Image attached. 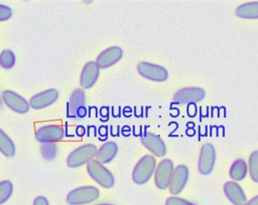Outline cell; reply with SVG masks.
Wrapping results in <instances>:
<instances>
[{
    "label": "cell",
    "instance_id": "1",
    "mask_svg": "<svg viewBox=\"0 0 258 205\" xmlns=\"http://www.w3.org/2000/svg\"><path fill=\"white\" fill-rule=\"evenodd\" d=\"M100 196V191L95 186H82L71 190L67 195L69 205H86L96 201Z\"/></svg>",
    "mask_w": 258,
    "mask_h": 205
},
{
    "label": "cell",
    "instance_id": "2",
    "mask_svg": "<svg viewBox=\"0 0 258 205\" xmlns=\"http://www.w3.org/2000/svg\"><path fill=\"white\" fill-rule=\"evenodd\" d=\"M156 168V160L152 155H144L135 165L132 179L136 184H144L153 175Z\"/></svg>",
    "mask_w": 258,
    "mask_h": 205
},
{
    "label": "cell",
    "instance_id": "3",
    "mask_svg": "<svg viewBox=\"0 0 258 205\" xmlns=\"http://www.w3.org/2000/svg\"><path fill=\"white\" fill-rule=\"evenodd\" d=\"M87 171L91 178L103 188H112L115 184L113 174L99 161L92 160L87 164Z\"/></svg>",
    "mask_w": 258,
    "mask_h": 205
},
{
    "label": "cell",
    "instance_id": "4",
    "mask_svg": "<svg viewBox=\"0 0 258 205\" xmlns=\"http://www.w3.org/2000/svg\"><path fill=\"white\" fill-rule=\"evenodd\" d=\"M97 151V147L93 144L82 145L70 153L67 158V165L71 168H77L88 164L96 156Z\"/></svg>",
    "mask_w": 258,
    "mask_h": 205
},
{
    "label": "cell",
    "instance_id": "5",
    "mask_svg": "<svg viewBox=\"0 0 258 205\" xmlns=\"http://www.w3.org/2000/svg\"><path fill=\"white\" fill-rule=\"evenodd\" d=\"M137 71L141 76L158 82L164 81L168 77V72L163 66L145 61L138 63Z\"/></svg>",
    "mask_w": 258,
    "mask_h": 205
},
{
    "label": "cell",
    "instance_id": "6",
    "mask_svg": "<svg viewBox=\"0 0 258 205\" xmlns=\"http://www.w3.org/2000/svg\"><path fill=\"white\" fill-rule=\"evenodd\" d=\"M173 173V164L169 159H163L155 169L154 182L157 188L164 190L169 187L170 179Z\"/></svg>",
    "mask_w": 258,
    "mask_h": 205
},
{
    "label": "cell",
    "instance_id": "7",
    "mask_svg": "<svg viewBox=\"0 0 258 205\" xmlns=\"http://www.w3.org/2000/svg\"><path fill=\"white\" fill-rule=\"evenodd\" d=\"M2 100L11 111L18 114H25L30 108L29 102L22 95L10 89L2 91Z\"/></svg>",
    "mask_w": 258,
    "mask_h": 205
},
{
    "label": "cell",
    "instance_id": "8",
    "mask_svg": "<svg viewBox=\"0 0 258 205\" xmlns=\"http://www.w3.org/2000/svg\"><path fill=\"white\" fill-rule=\"evenodd\" d=\"M64 136V131L62 127L57 125H46L38 128L35 132V138L38 142L44 143H54L62 140Z\"/></svg>",
    "mask_w": 258,
    "mask_h": 205
},
{
    "label": "cell",
    "instance_id": "9",
    "mask_svg": "<svg viewBox=\"0 0 258 205\" xmlns=\"http://www.w3.org/2000/svg\"><path fill=\"white\" fill-rule=\"evenodd\" d=\"M216 161V151L212 144L206 143L203 145L199 160V171L203 175H208L213 171Z\"/></svg>",
    "mask_w": 258,
    "mask_h": 205
},
{
    "label": "cell",
    "instance_id": "10",
    "mask_svg": "<svg viewBox=\"0 0 258 205\" xmlns=\"http://www.w3.org/2000/svg\"><path fill=\"white\" fill-rule=\"evenodd\" d=\"M58 97V90L48 88L32 95L29 99V106L33 110H41L54 104Z\"/></svg>",
    "mask_w": 258,
    "mask_h": 205
},
{
    "label": "cell",
    "instance_id": "11",
    "mask_svg": "<svg viewBox=\"0 0 258 205\" xmlns=\"http://www.w3.org/2000/svg\"><path fill=\"white\" fill-rule=\"evenodd\" d=\"M123 56V50L119 46H111L103 50L97 57L96 63L100 68H108L117 63Z\"/></svg>",
    "mask_w": 258,
    "mask_h": 205
},
{
    "label": "cell",
    "instance_id": "12",
    "mask_svg": "<svg viewBox=\"0 0 258 205\" xmlns=\"http://www.w3.org/2000/svg\"><path fill=\"white\" fill-rule=\"evenodd\" d=\"M187 177H188V170L186 166L179 165L173 170L170 183H169V191L172 195H177L183 190L187 182Z\"/></svg>",
    "mask_w": 258,
    "mask_h": 205
},
{
    "label": "cell",
    "instance_id": "13",
    "mask_svg": "<svg viewBox=\"0 0 258 205\" xmlns=\"http://www.w3.org/2000/svg\"><path fill=\"white\" fill-rule=\"evenodd\" d=\"M100 73V67L95 61H89L83 67L81 76H80V83L81 86L85 89L91 88L97 81Z\"/></svg>",
    "mask_w": 258,
    "mask_h": 205
},
{
    "label": "cell",
    "instance_id": "14",
    "mask_svg": "<svg viewBox=\"0 0 258 205\" xmlns=\"http://www.w3.org/2000/svg\"><path fill=\"white\" fill-rule=\"evenodd\" d=\"M141 142L147 150L157 157H163L166 153L164 142L158 136L152 133H144V135L141 137Z\"/></svg>",
    "mask_w": 258,
    "mask_h": 205
},
{
    "label": "cell",
    "instance_id": "15",
    "mask_svg": "<svg viewBox=\"0 0 258 205\" xmlns=\"http://www.w3.org/2000/svg\"><path fill=\"white\" fill-rule=\"evenodd\" d=\"M224 192L227 198L234 205H244L247 202V198L243 189L234 181H229L224 185Z\"/></svg>",
    "mask_w": 258,
    "mask_h": 205
},
{
    "label": "cell",
    "instance_id": "16",
    "mask_svg": "<svg viewBox=\"0 0 258 205\" xmlns=\"http://www.w3.org/2000/svg\"><path fill=\"white\" fill-rule=\"evenodd\" d=\"M205 96V91L204 89L200 87H186L178 90L173 98L177 102H192V101H198L201 100Z\"/></svg>",
    "mask_w": 258,
    "mask_h": 205
},
{
    "label": "cell",
    "instance_id": "17",
    "mask_svg": "<svg viewBox=\"0 0 258 205\" xmlns=\"http://www.w3.org/2000/svg\"><path fill=\"white\" fill-rule=\"evenodd\" d=\"M118 153V146L114 142H107L98 149L96 160L102 164L111 162Z\"/></svg>",
    "mask_w": 258,
    "mask_h": 205
},
{
    "label": "cell",
    "instance_id": "18",
    "mask_svg": "<svg viewBox=\"0 0 258 205\" xmlns=\"http://www.w3.org/2000/svg\"><path fill=\"white\" fill-rule=\"evenodd\" d=\"M85 91L82 88H77L73 91L69 101V114L71 117L78 116L79 112L85 108Z\"/></svg>",
    "mask_w": 258,
    "mask_h": 205
},
{
    "label": "cell",
    "instance_id": "19",
    "mask_svg": "<svg viewBox=\"0 0 258 205\" xmlns=\"http://www.w3.org/2000/svg\"><path fill=\"white\" fill-rule=\"evenodd\" d=\"M236 14L241 18L258 19V2H248L236 9Z\"/></svg>",
    "mask_w": 258,
    "mask_h": 205
},
{
    "label": "cell",
    "instance_id": "20",
    "mask_svg": "<svg viewBox=\"0 0 258 205\" xmlns=\"http://www.w3.org/2000/svg\"><path fill=\"white\" fill-rule=\"evenodd\" d=\"M0 152L8 158L15 155V145L2 129H0Z\"/></svg>",
    "mask_w": 258,
    "mask_h": 205
},
{
    "label": "cell",
    "instance_id": "21",
    "mask_svg": "<svg viewBox=\"0 0 258 205\" xmlns=\"http://www.w3.org/2000/svg\"><path fill=\"white\" fill-rule=\"evenodd\" d=\"M247 174V164L243 159L236 160L230 169V177L233 180L241 181Z\"/></svg>",
    "mask_w": 258,
    "mask_h": 205
},
{
    "label": "cell",
    "instance_id": "22",
    "mask_svg": "<svg viewBox=\"0 0 258 205\" xmlns=\"http://www.w3.org/2000/svg\"><path fill=\"white\" fill-rule=\"evenodd\" d=\"M15 64V54L10 49H4L0 53V65L5 68L9 69L12 68Z\"/></svg>",
    "mask_w": 258,
    "mask_h": 205
},
{
    "label": "cell",
    "instance_id": "23",
    "mask_svg": "<svg viewBox=\"0 0 258 205\" xmlns=\"http://www.w3.org/2000/svg\"><path fill=\"white\" fill-rule=\"evenodd\" d=\"M13 193V184L9 180L0 181V205L4 204Z\"/></svg>",
    "mask_w": 258,
    "mask_h": 205
},
{
    "label": "cell",
    "instance_id": "24",
    "mask_svg": "<svg viewBox=\"0 0 258 205\" xmlns=\"http://www.w3.org/2000/svg\"><path fill=\"white\" fill-rule=\"evenodd\" d=\"M249 173L251 179L258 183V151L252 152L249 157Z\"/></svg>",
    "mask_w": 258,
    "mask_h": 205
},
{
    "label": "cell",
    "instance_id": "25",
    "mask_svg": "<svg viewBox=\"0 0 258 205\" xmlns=\"http://www.w3.org/2000/svg\"><path fill=\"white\" fill-rule=\"evenodd\" d=\"M41 154L44 159L51 160L56 154V145L54 143H44L41 146Z\"/></svg>",
    "mask_w": 258,
    "mask_h": 205
},
{
    "label": "cell",
    "instance_id": "26",
    "mask_svg": "<svg viewBox=\"0 0 258 205\" xmlns=\"http://www.w3.org/2000/svg\"><path fill=\"white\" fill-rule=\"evenodd\" d=\"M165 205H195V204L185 199H182L176 196H171L166 199Z\"/></svg>",
    "mask_w": 258,
    "mask_h": 205
},
{
    "label": "cell",
    "instance_id": "27",
    "mask_svg": "<svg viewBox=\"0 0 258 205\" xmlns=\"http://www.w3.org/2000/svg\"><path fill=\"white\" fill-rule=\"evenodd\" d=\"M12 16V9L4 4H0V22L10 19Z\"/></svg>",
    "mask_w": 258,
    "mask_h": 205
},
{
    "label": "cell",
    "instance_id": "28",
    "mask_svg": "<svg viewBox=\"0 0 258 205\" xmlns=\"http://www.w3.org/2000/svg\"><path fill=\"white\" fill-rule=\"evenodd\" d=\"M32 205H49V202L44 196H37L34 198Z\"/></svg>",
    "mask_w": 258,
    "mask_h": 205
},
{
    "label": "cell",
    "instance_id": "29",
    "mask_svg": "<svg viewBox=\"0 0 258 205\" xmlns=\"http://www.w3.org/2000/svg\"><path fill=\"white\" fill-rule=\"evenodd\" d=\"M244 205H258V195L253 197L251 200L247 201Z\"/></svg>",
    "mask_w": 258,
    "mask_h": 205
},
{
    "label": "cell",
    "instance_id": "30",
    "mask_svg": "<svg viewBox=\"0 0 258 205\" xmlns=\"http://www.w3.org/2000/svg\"><path fill=\"white\" fill-rule=\"evenodd\" d=\"M97 205H113V204H108V203H101V204H97Z\"/></svg>",
    "mask_w": 258,
    "mask_h": 205
}]
</instances>
